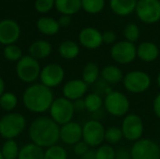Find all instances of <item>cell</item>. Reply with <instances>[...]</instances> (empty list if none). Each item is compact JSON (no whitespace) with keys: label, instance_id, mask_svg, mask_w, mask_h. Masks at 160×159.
<instances>
[{"label":"cell","instance_id":"8fae6325","mask_svg":"<svg viewBox=\"0 0 160 159\" xmlns=\"http://www.w3.org/2000/svg\"><path fill=\"white\" fill-rule=\"evenodd\" d=\"M112 59L120 65L131 64L137 58V46L128 40L115 42L110 51Z\"/></svg>","mask_w":160,"mask_h":159},{"label":"cell","instance_id":"5b68a950","mask_svg":"<svg viewBox=\"0 0 160 159\" xmlns=\"http://www.w3.org/2000/svg\"><path fill=\"white\" fill-rule=\"evenodd\" d=\"M123 85L125 89L134 95H140L145 93L152 84L151 76L142 70H131L125 74L123 80Z\"/></svg>","mask_w":160,"mask_h":159},{"label":"cell","instance_id":"44dd1931","mask_svg":"<svg viewBox=\"0 0 160 159\" xmlns=\"http://www.w3.org/2000/svg\"><path fill=\"white\" fill-rule=\"evenodd\" d=\"M52 45L46 40H37L34 41L29 46V55L37 60L47 58L52 53Z\"/></svg>","mask_w":160,"mask_h":159},{"label":"cell","instance_id":"52a82bcc","mask_svg":"<svg viewBox=\"0 0 160 159\" xmlns=\"http://www.w3.org/2000/svg\"><path fill=\"white\" fill-rule=\"evenodd\" d=\"M50 117L58 125L63 126L73 121L75 109L73 102L68 98L61 97L54 98L50 110Z\"/></svg>","mask_w":160,"mask_h":159},{"label":"cell","instance_id":"d6986e66","mask_svg":"<svg viewBox=\"0 0 160 159\" xmlns=\"http://www.w3.org/2000/svg\"><path fill=\"white\" fill-rule=\"evenodd\" d=\"M101 80L109 84H116L123 82L125 74L116 65H108L101 69Z\"/></svg>","mask_w":160,"mask_h":159},{"label":"cell","instance_id":"2e32d148","mask_svg":"<svg viewBox=\"0 0 160 159\" xmlns=\"http://www.w3.org/2000/svg\"><path fill=\"white\" fill-rule=\"evenodd\" d=\"M88 85L82 79H72L68 81L62 89L63 97L70 101L83 98L87 95Z\"/></svg>","mask_w":160,"mask_h":159},{"label":"cell","instance_id":"f1b7e54d","mask_svg":"<svg viewBox=\"0 0 160 159\" xmlns=\"http://www.w3.org/2000/svg\"><path fill=\"white\" fill-rule=\"evenodd\" d=\"M123 139H124V136H123V132L120 127L112 126V127L106 128L104 142L107 144H110L112 146L116 145L120 143Z\"/></svg>","mask_w":160,"mask_h":159},{"label":"cell","instance_id":"c3c4849f","mask_svg":"<svg viewBox=\"0 0 160 159\" xmlns=\"http://www.w3.org/2000/svg\"><path fill=\"white\" fill-rule=\"evenodd\" d=\"M159 1H160V0H159Z\"/></svg>","mask_w":160,"mask_h":159},{"label":"cell","instance_id":"ac0fdd59","mask_svg":"<svg viewBox=\"0 0 160 159\" xmlns=\"http://www.w3.org/2000/svg\"><path fill=\"white\" fill-rule=\"evenodd\" d=\"M160 54L158 46L152 41H144L137 47V57L145 63L155 62Z\"/></svg>","mask_w":160,"mask_h":159},{"label":"cell","instance_id":"6da1fadb","mask_svg":"<svg viewBox=\"0 0 160 159\" xmlns=\"http://www.w3.org/2000/svg\"><path fill=\"white\" fill-rule=\"evenodd\" d=\"M28 134L32 143L47 149L60 141V126L51 117L41 116L30 124Z\"/></svg>","mask_w":160,"mask_h":159},{"label":"cell","instance_id":"836d02e7","mask_svg":"<svg viewBox=\"0 0 160 159\" xmlns=\"http://www.w3.org/2000/svg\"><path fill=\"white\" fill-rule=\"evenodd\" d=\"M115 152L113 146L103 143L95 150L96 159H115Z\"/></svg>","mask_w":160,"mask_h":159},{"label":"cell","instance_id":"277c9868","mask_svg":"<svg viewBox=\"0 0 160 159\" xmlns=\"http://www.w3.org/2000/svg\"><path fill=\"white\" fill-rule=\"evenodd\" d=\"M104 105L106 112L113 117H125L129 113L130 101L126 94L120 91L112 90L104 97Z\"/></svg>","mask_w":160,"mask_h":159},{"label":"cell","instance_id":"ffe728a7","mask_svg":"<svg viewBox=\"0 0 160 159\" xmlns=\"http://www.w3.org/2000/svg\"><path fill=\"white\" fill-rule=\"evenodd\" d=\"M138 0H110L112 10L119 16H128L135 11Z\"/></svg>","mask_w":160,"mask_h":159},{"label":"cell","instance_id":"8992f818","mask_svg":"<svg viewBox=\"0 0 160 159\" xmlns=\"http://www.w3.org/2000/svg\"><path fill=\"white\" fill-rule=\"evenodd\" d=\"M40 65L38 60L30 55H23L16 64V74L20 81L25 83H35L39 79Z\"/></svg>","mask_w":160,"mask_h":159},{"label":"cell","instance_id":"7dc6e473","mask_svg":"<svg viewBox=\"0 0 160 159\" xmlns=\"http://www.w3.org/2000/svg\"><path fill=\"white\" fill-rule=\"evenodd\" d=\"M74 159H81V158H74Z\"/></svg>","mask_w":160,"mask_h":159},{"label":"cell","instance_id":"bcb514c9","mask_svg":"<svg viewBox=\"0 0 160 159\" xmlns=\"http://www.w3.org/2000/svg\"><path fill=\"white\" fill-rule=\"evenodd\" d=\"M0 159H4L3 156H2V154H1V151H0Z\"/></svg>","mask_w":160,"mask_h":159},{"label":"cell","instance_id":"7402d4cb","mask_svg":"<svg viewBox=\"0 0 160 159\" xmlns=\"http://www.w3.org/2000/svg\"><path fill=\"white\" fill-rule=\"evenodd\" d=\"M101 70L98 64L94 62L87 63L82 71V80L89 86L92 84H96L100 78Z\"/></svg>","mask_w":160,"mask_h":159},{"label":"cell","instance_id":"e0dca14e","mask_svg":"<svg viewBox=\"0 0 160 159\" xmlns=\"http://www.w3.org/2000/svg\"><path fill=\"white\" fill-rule=\"evenodd\" d=\"M80 44L88 50H97L102 44V33L94 27H85L79 34Z\"/></svg>","mask_w":160,"mask_h":159},{"label":"cell","instance_id":"60d3db41","mask_svg":"<svg viewBox=\"0 0 160 159\" xmlns=\"http://www.w3.org/2000/svg\"><path fill=\"white\" fill-rule=\"evenodd\" d=\"M57 22H58L60 27H67L71 22V17L68 15H62Z\"/></svg>","mask_w":160,"mask_h":159},{"label":"cell","instance_id":"4316f807","mask_svg":"<svg viewBox=\"0 0 160 159\" xmlns=\"http://www.w3.org/2000/svg\"><path fill=\"white\" fill-rule=\"evenodd\" d=\"M18 159H44V150L30 142L20 149Z\"/></svg>","mask_w":160,"mask_h":159},{"label":"cell","instance_id":"b9f144b4","mask_svg":"<svg viewBox=\"0 0 160 159\" xmlns=\"http://www.w3.org/2000/svg\"><path fill=\"white\" fill-rule=\"evenodd\" d=\"M73 105H74L75 112H84L85 111V105H84L83 98L73 101Z\"/></svg>","mask_w":160,"mask_h":159},{"label":"cell","instance_id":"5bb4252c","mask_svg":"<svg viewBox=\"0 0 160 159\" xmlns=\"http://www.w3.org/2000/svg\"><path fill=\"white\" fill-rule=\"evenodd\" d=\"M21 35V28L17 22L11 19L0 21V43L2 45L15 44Z\"/></svg>","mask_w":160,"mask_h":159},{"label":"cell","instance_id":"3957f363","mask_svg":"<svg viewBox=\"0 0 160 159\" xmlns=\"http://www.w3.org/2000/svg\"><path fill=\"white\" fill-rule=\"evenodd\" d=\"M26 127L25 117L19 112H8L0 118V136L5 140H15Z\"/></svg>","mask_w":160,"mask_h":159},{"label":"cell","instance_id":"74e56055","mask_svg":"<svg viewBox=\"0 0 160 159\" xmlns=\"http://www.w3.org/2000/svg\"><path fill=\"white\" fill-rule=\"evenodd\" d=\"M116 34L115 32L112 31V30H108L105 31L104 33H102V41L105 44H114L115 40H116Z\"/></svg>","mask_w":160,"mask_h":159},{"label":"cell","instance_id":"603a6c76","mask_svg":"<svg viewBox=\"0 0 160 159\" xmlns=\"http://www.w3.org/2000/svg\"><path fill=\"white\" fill-rule=\"evenodd\" d=\"M37 28L40 33L46 36L56 35L60 30V25L56 20L52 17H41L37 21Z\"/></svg>","mask_w":160,"mask_h":159},{"label":"cell","instance_id":"d4e9b609","mask_svg":"<svg viewBox=\"0 0 160 159\" xmlns=\"http://www.w3.org/2000/svg\"><path fill=\"white\" fill-rule=\"evenodd\" d=\"M54 7L62 15L71 16L82 8V0H55Z\"/></svg>","mask_w":160,"mask_h":159},{"label":"cell","instance_id":"9c48e42d","mask_svg":"<svg viewBox=\"0 0 160 159\" xmlns=\"http://www.w3.org/2000/svg\"><path fill=\"white\" fill-rule=\"evenodd\" d=\"M105 130L100 120H88L82 126V141L90 148H98L104 142Z\"/></svg>","mask_w":160,"mask_h":159},{"label":"cell","instance_id":"f35d334b","mask_svg":"<svg viewBox=\"0 0 160 159\" xmlns=\"http://www.w3.org/2000/svg\"><path fill=\"white\" fill-rule=\"evenodd\" d=\"M115 159H132L130 149L126 147H120L115 152Z\"/></svg>","mask_w":160,"mask_h":159},{"label":"cell","instance_id":"ba28073f","mask_svg":"<svg viewBox=\"0 0 160 159\" xmlns=\"http://www.w3.org/2000/svg\"><path fill=\"white\" fill-rule=\"evenodd\" d=\"M121 129L124 139L130 142H135L143 138L144 123L142 117L136 113H128L123 118Z\"/></svg>","mask_w":160,"mask_h":159},{"label":"cell","instance_id":"ab89813d","mask_svg":"<svg viewBox=\"0 0 160 159\" xmlns=\"http://www.w3.org/2000/svg\"><path fill=\"white\" fill-rule=\"evenodd\" d=\"M153 111L156 116L160 120V93H158L153 101Z\"/></svg>","mask_w":160,"mask_h":159},{"label":"cell","instance_id":"d6a6232c","mask_svg":"<svg viewBox=\"0 0 160 159\" xmlns=\"http://www.w3.org/2000/svg\"><path fill=\"white\" fill-rule=\"evenodd\" d=\"M44 159H68V153L63 146L55 144L45 149Z\"/></svg>","mask_w":160,"mask_h":159},{"label":"cell","instance_id":"7c38bea8","mask_svg":"<svg viewBox=\"0 0 160 159\" xmlns=\"http://www.w3.org/2000/svg\"><path fill=\"white\" fill-rule=\"evenodd\" d=\"M138 18L147 24H153L160 21L159 0H138L136 6Z\"/></svg>","mask_w":160,"mask_h":159},{"label":"cell","instance_id":"ee69618b","mask_svg":"<svg viewBox=\"0 0 160 159\" xmlns=\"http://www.w3.org/2000/svg\"><path fill=\"white\" fill-rule=\"evenodd\" d=\"M6 92V84H5V82L3 80V78L0 77V97Z\"/></svg>","mask_w":160,"mask_h":159},{"label":"cell","instance_id":"30bf717a","mask_svg":"<svg viewBox=\"0 0 160 159\" xmlns=\"http://www.w3.org/2000/svg\"><path fill=\"white\" fill-rule=\"evenodd\" d=\"M132 159H160V146L151 139L142 138L130 148Z\"/></svg>","mask_w":160,"mask_h":159},{"label":"cell","instance_id":"83f0119b","mask_svg":"<svg viewBox=\"0 0 160 159\" xmlns=\"http://www.w3.org/2000/svg\"><path fill=\"white\" fill-rule=\"evenodd\" d=\"M20 149L15 140H6L0 151L4 159H18Z\"/></svg>","mask_w":160,"mask_h":159},{"label":"cell","instance_id":"cb8c5ba5","mask_svg":"<svg viewBox=\"0 0 160 159\" xmlns=\"http://www.w3.org/2000/svg\"><path fill=\"white\" fill-rule=\"evenodd\" d=\"M104 97H101V95L98 94L97 92H92L87 94L84 97V105H85V111L89 113L95 114L100 112V110L103 108L104 105Z\"/></svg>","mask_w":160,"mask_h":159},{"label":"cell","instance_id":"1f68e13d","mask_svg":"<svg viewBox=\"0 0 160 159\" xmlns=\"http://www.w3.org/2000/svg\"><path fill=\"white\" fill-rule=\"evenodd\" d=\"M3 55L5 59H7L9 62H18L23 56L22 49L16 44L5 46L3 50Z\"/></svg>","mask_w":160,"mask_h":159},{"label":"cell","instance_id":"d590c367","mask_svg":"<svg viewBox=\"0 0 160 159\" xmlns=\"http://www.w3.org/2000/svg\"><path fill=\"white\" fill-rule=\"evenodd\" d=\"M55 0H36L35 8L39 13H47L54 7Z\"/></svg>","mask_w":160,"mask_h":159},{"label":"cell","instance_id":"e575fe53","mask_svg":"<svg viewBox=\"0 0 160 159\" xmlns=\"http://www.w3.org/2000/svg\"><path fill=\"white\" fill-rule=\"evenodd\" d=\"M140 34H141L140 28L135 23H128L124 28V36L126 37V40L129 42L135 43L139 39Z\"/></svg>","mask_w":160,"mask_h":159},{"label":"cell","instance_id":"f6af8a7d","mask_svg":"<svg viewBox=\"0 0 160 159\" xmlns=\"http://www.w3.org/2000/svg\"><path fill=\"white\" fill-rule=\"evenodd\" d=\"M156 82H157V85H158V87L159 88V90H160V71L158 72V76H157V80H156Z\"/></svg>","mask_w":160,"mask_h":159},{"label":"cell","instance_id":"7bdbcfd3","mask_svg":"<svg viewBox=\"0 0 160 159\" xmlns=\"http://www.w3.org/2000/svg\"><path fill=\"white\" fill-rule=\"evenodd\" d=\"M81 159H96V154L95 150L93 148H90L82 157Z\"/></svg>","mask_w":160,"mask_h":159},{"label":"cell","instance_id":"9a60e30c","mask_svg":"<svg viewBox=\"0 0 160 159\" xmlns=\"http://www.w3.org/2000/svg\"><path fill=\"white\" fill-rule=\"evenodd\" d=\"M82 140V126L78 122L71 121L60 127V141L73 146Z\"/></svg>","mask_w":160,"mask_h":159},{"label":"cell","instance_id":"484cf974","mask_svg":"<svg viewBox=\"0 0 160 159\" xmlns=\"http://www.w3.org/2000/svg\"><path fill=\"white\" fill-rule=\"evenodd\" d=\"M58 52L62 58L66 60H73L80 54V47L72 40H65L59 45Z\"/></svg>","mask_w":160,"mask_h":159},{"label":"cell","instance_id":"f546056e","mask_svg":"<svg viewBox=\"0 0 160 159\" xmlns=\"http://www.w3.org/2000/svg\"><path fill=\"white\" fill-rule=\"evenodd\" d=\"M18 105V97L12 92H5L0 97V108L5 112H11Z\"/></svg>","mask_w":160,"mask_h":159},{"label":"cell","instance_id":"7a4b0ae2","mask_svg":"<svg viewBox=\"0 0 160 159\" xmlns=\"http://www.w3.org/2000/svg\"><path fill=\"white\" fill-rule=\"evenodd\" d=\"M54 100L52 89L39 83H32L23 91L22 103L33 113H43L50 110Z\"/></svg>","mask_w":160,"mask_h":159},{"label":"cell","instance_id":"4fadbf2b","mask_svg":"<svg viewBox=\"0 0 160 159\" xmlns=\"http://www.w3.org/2000/svg\"><path fill=\"white\" fill-rule=\"evenodd\" d=\"M65 79V70L59 64H48L41 68L39 74L40 83L52 89L59 86Z\"/></svg>","mask_w":160,"mask_h":159},{"label":"cell","instance_id":"8d00e7d4","mask_svg":"<svg viewBox=\"0 0 160 159\" xmlns=\"http://www.w3.org/2000/svg\"><path fill=\"white\" fill-rule=\"evenodd\" d=\"M90 149V147L82 140L81 142H79L78 143H76L75 145H73V153L75 154V156H77L78 157H82L88 150Z\"/></svg>","mask_w":160,"mask_h":159},{"label":"cell","instance_id":"4dcf8cb0","mask_svg":"<svg viewBox=\"0 0 160 159\" xmlns=\"http://www.w3.org/2000/svg\"><path fill=\"white\" fill-rule=\"evenodd\" d=\"M104 7L105 0H82V8L89 14H98Z\"/></svg>","mask_w":160,"mask_h":159}]
</instances>
